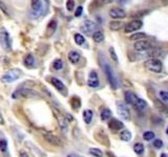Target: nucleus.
Returning <instances> with one entry per match:
<instances>
[{"label":"nucleus","mask_w":168,"mask_h":157,"mask_svg":"<svg viewBox=\"0 0 168 157\" xmlns=\"http://www.w3.org/2000/svg\"><path fill=\"white\" fill-rule=\"evenodd\" d=\"M13 99H38L40 98L37 91L30 88H18L12 94Z\"/></svg>","instance_id":"obj_1"},{"label":"nucleus","mask_w":168,"mask_h":157,"mask_svg":"<svg viewBox=\"0 0 168 157\" xmlns=\"http://www.w3.org/2000/svg\"><path fill=\"white\" fill-rule=\"evenodd\" d=\"M22 76V71L19 68H12V69L8 70L6 72H4L1 76V82L5 84H10L13 83V82L17 81L19 78H21Z\"/></svg>","instance_id":"obj_2"},{"label":"nucleus","mask_w":168,"mask_h":157,"mask_svg":"<svg viewBox=\"0 0 168 157\" xmlns=\"http://www.w3.org/2000/svg\"><path fill=\"white\" fill-rule=\"evenodd\" d=\"M144 67L146 68L147 70H149V71L154 72V74H159V72L162 71L163 65H162V62H161L160 60L152 58V59H149V60H147V61H145Z\"/></svg>","instance_id":"obj_3"},{"label":"nucleus","mask_w":168,"mask_h":157,"mask_svg":"<svg viewBox=\"0 0 168 157\" xmlns=\"http://www.w3.org/2000/svg\"><path fill=\"white\" fill-rule=\"evenodd\" d=\"M31 16L32 18H38L43 14V3L41 0H32V6H31Z\"/></svg>","instance_id":"obj_4"},{"label":"nucleus","mask_w":168,"mask_h":157,"mask_svg":"<svg viewBox=\"0 0 168 157\" xmlns=\"http://www.w3.org/2000/svg\"><path fill=\"white\" fill-rule=\"evenodd\" d=\"M104 71H105V74H106V77H107V80H108V82H109L110 86H111L114 89H117V88H118V86H119L118 80H117L116 76L114 74V71H112V69L109 67V65L105 64Z\"/></svg>","instance_id":"obj_5"},{"label":"nucleus","mask_w":168,"mask_h":157,"mask_svg":"<svg viewBox=\"0 0 168 157\" xmlns=\"http://www.w3.org/2000/svg\"><path fill=\"white\" fill-rule=\"evenodd\" d=\"M116 106H117V109H118L119 115H120L123 119H125V121H128V119L130 118V113H129V110H128L127 106L120 101L116 102Z\"/></svg>","instance_id":"obj_6"},{"label":"nucleus","mask_w":168,"mask_h":157,"mask_svg":"<svg viewBox=\"0 0 168 157\" xmlns=\"http://www.w3.org/2000/svg\"><path fill=\"white\" fill-rule=\"evenodd\" d=\"M142 25H143V22L141 21V20H139V19L132 20V21L128 22V23L126 24L124 27V30H125V33H134V32H137L138 30H140V28L142 27Z\"/></svg>","instance_id":"obj_7"},{"label":"nucleus","mask_w":168,"mask_h":157,"mask_svg":"<svg viewBox=\"0 0 168 157\" xmlns=\"http://www.w3.org/2000/svg\"><path fill=\"white\" fill-rule=\"evenodd\" d=\"M151 44L148 41H144V40H139L136 41L134 44V48L136 52H146V50L150 49Z\"/></svg>","instance_id":"obj_8"},{"label":"nucleus","mask_w":168,"mask_h":157,"mask_svg":"<svg viewBox=\"0 0 168 157\" xmlns=\"http://www.w3.org/2000/svg\"><path fill=\"white\" fill-rule=\"evenodd\" d=\"M0 37H1V44L3 46L4 49H11V38H10V35L8 33L6 32V30L2 28V30L0 32Z\"/></svg>","instance_id":"obj_9"},{"label":"nucleus","mask_w":168,"mask_h":157,"mask_svg":"<svg viewBox=\"0 0 168 157\" xmlns=\"http://www.w3.org/2000/svg\"><path fill=\"white\" fill-rule=\"evenodd\" d=\"M50 83H52V85L54 86L59 92H61L63 96H66L67 89H66L65 85L63 84L62 81H60V80L57 79V78H50Z\"/></svg>","instance_id":"obj_10"},{"label":"nucleus","mask_w":168,"mask_h":157,"mask_svg":"<svg viewBox=\"0 0 168 157\" xmlns=\"http://www.w3.org/2000/svg\"><path fill=\"white\" fill-rule=\"evenodd\" d=\"M109 16L114 19H124L126 17V13L124 10L122 8H112L109 10L108 12Z\"/></svg>","instance_id":"obj_11"},{"label":"nucleus","mask_w":168,"mask_h":157,"mask_svg":"<svg viewBox=\"0 0 168 157\" xmlns=\"http://www.w3.org/2000/svg\"><path fill=\"white\" fill-rule=\"evenodd\" d=\"M100 85V82H99V78L98 74L95 70H92L89 72V76H88V80H87V86L92 88H96Z\"/></svg>","instance_id":"obj_12"},{"label":"nucleus","mask_w":168,"mask_h":157,"mask_svg":"<svg viewBox=\"0 0 168 157\" xmlns=\"http://www.w3.org/2000/svg\"><path fill=\"white\" fill-rule=\"evenodd\" d=\"M152 102H153V104H154V107L159 110V112H161L163 115L168 116V107L165 105L164 103H163V101H160L159 99L154 98Z\"/></svg>","instance_id":"obj_13"},{"label":"nucleus","mask_w":168,"mask_h":157,"mask_svg":"<svg viewBox=\"0 0 168 157\" xmlns=\"http://www.w3.org/2000/svg\"><path fill=\"white\" fill-rule=\"evenodd\" d=\"M44 138L46 139L47 143H50V145H53V146H57V147L62 146V141H61V139L59 137H57L56 135H54V134H50V133L44 134Z\"/></svg>","instance_id":"obj_14"},{"label":"nucleus","mask_w":168,"mask_h":157,"mask_svg":"<svg viewBox=\"0 0 168 157\" xmlns=\"http://www.w3.org/2000/svg\"><path fill=\"white\" fill-rule=\"evenodd\" d=\"M80 28L85 34H90V33H92V30L95 28V23L92 21H90V20H85V21L82 22Z\"/></svg>","instance_id":"obj_15"},{"label":"nucleus","mask_w":168,"mask_h":157,"mask_svg":"<svg viewBox=\"0 0 168 157\" xmlns=\"http://www.w3.org/2000/svg\"><path fill=\"white\" fill-rule=\"evenodd\" d=\"M108 126H109L110 129L114 130V131H119V130L124 128V124H123L120 119H117V118H111V121H109Z\"/></svg>","instance_id":"obj_16"},{"label":"nucleus","mask_w":168,"mask_h":157,"mask_svg":"<svg viewBox=\"0 0 168 157\" xmlns=\"http://www.w3.org/2000/svg\"><path fill=\"white\" fill-rule=\"evenodd\" d=\"M57 25H58V23H57L56 20H50V23L47 24V27H46V30H45L46 37H52L55 34V32L57 30Z\"/></svg>","instance_id":"obj_17"},{"label":"nucleus","mask_w":168,"mask_h":157,"mask_svg":"<svg viewBox=\"0 0 168 157\" xmlns=\"http://www.w3.org/2000/svg\"><path fill=\"white\" fill-rule=\"evenodd\" d=\"M124 99H125V102L127 104L134 106L137 103V99H138V96H137L136 93H134V92L127 91V92H125V94H124Z\"/></svg>","instance_id":"obj_18"},{"label":"nucleus","mask_w":168,"mask_h":157,"mask_svg":"<svg viewBox=\"0 0 168 157\" xmlns=\"http://www.w3.org/2000/svg\"><path fill=\"white\" fill-rule=\"evenodd\" d=\"M23 64L27 68H33L35 65V57L32 54H27L23 59Z\"/></svg>","instance_id":"obj_19"},{"label":"nucleus","mask_w":168,"mask_h":157,"mask_svg":"<svg viewBox=\"0 0 168 157\" xmlns=\"http://www.w3.org/2000/svg\"><path fill=\"white\" fill-rule=\"evenodd\" d=\"M80 59H81V56H80V54H79L78 52H75V50H73V52H70L69 54H68V60H69L70 63L77 64L79 61H80Z\"/></svg>","instance_id":"obj_20"},{"label":"nucleus","mask_w":168,"mask_h":157,"mask_svg":"<svg viewBox=\"0 0 168 157\" xmlns=\"http://www.w3.org/2000/svg\"><path fill=\"white\" fill-rule=\"evenodd\" d=\"M70 106H72V108L74 110H78L79 108L81 107V101L80 99L78 98V96H73L72 99H70Z\"/></svg>","instance_id":"obj_21"},{"label":"nucleus","mask_w":168,"mask_h":157,"mask_svg":"<svg viewBox=\"0 0 168 157\" xmlns=\"http://www.w3.org/2000/svg\"><path fill=\"white\" fill-rule=\"evenodd\" d=\"M92 39H94V41L96 43H101L104 40V35H103V33L101 30H97L92 35Z\"/></svg>","instance_id":"obj_22"},{"label":"nucleus","mask_w":168,"mask_h":157,"mask_svg":"<svg viewBox=\"0 0 168 157\" xmlns=\"http://www.w3.org/2000/svg\"><path fill=\"white\" fill-rule=\"evenodd\" d=\"M146 106H147L146 101H144V99H139V98H138V99H137L136 105H134V107H136L138 110H140V111H142V110H144L145 108H146Z\"/></svg>","instance_id":"obj_23"},{"label":"nucleus","mask_w":168,"mask_h":157,"mask_svg":"<svg viewBox=\"0 0 168 157\" xmlns=\"http://www.w3.org/2000/svg\"><path fill=\"white\" fill-rule=\"evenodd\" d=\"M120 139L123 141H129L131 139V133L128 130H123L122 132H120Z\"/></svg>","instance_id":"obj_24"},{"label":"nucleus","mask_w":168,"mask_h":157,"mask_svg":"<svg viewBox=\"0 0 168 157\" xmlns=\"http://www.w3.org/2000/svg\"><path fill=\"white\" fill-rule=\"evenodd\" d=\"M8 143L6 138L1 137L0 138V151L3 154H5L6 152H8Z\"/></svg>","instance_id":"obj_25"},{"label":"nucleus","mask_w":168,"mask_h":157,"mask_svg":"<svg viewBox=\"0 0 168 157\" xmlns=\"http://www.w3.org/2000/svg\"><path fill=\"white\" fill-rule=\"evenodd\" d=\"M123 26V23L121 21H111L109 23V27L111 30H114V32H117V30H119L121 27Z\"/></svg>","instance_id":"obj_26"},{"label":"nucleus","mask_w":168,"mask_h":157,"mask_svg":"<svg viewBox=\"0 0 168 157\" xmlns=\"http://www.w3.org/2000/svg\"><path fill=\"white\" fill-rule=\"evenodd\" d=\"M83 119L86 124H89L92 119V110H84L83 111Z\"/></svg>","instance_id":"obj_27"},{"label":"nucleus","mask_w":168,"mask_h":157,"mask_svg":"<svg viewBox=\"0 0 168 157\" xmlns=\"http://www.w3.org/2000/svg\"><path fill=\"white\" fill-rule=\"evenodd\" d=\"M111 118V111L108 108H104L101 111V119L102 121H107L108 118Z\"/></svg>","instance_id":"obj_28"},{"label":"nucleus","mask_w":168,"mask_h":157,"mask_svg":"<svg viewBox=\"0 0 168 157\" xmlns=\"http://www.w3.org/2000/svg\"><path fill=\"white\" fill-rule=\"evenodd\" d=\"M146 38V34L145 33H136V34H132L129 37L130 40H134V41H139V40H142Z\"/></svg>","instance_id":"obj_29"},{"label":"nucleus","mask_w":168,"mask_h":157,"mask_svg":"<svg viewBox=\"0 0 168 157\" xmlns=\"http://www.w3.org/2000/svg\"><path fill=\"white\" fill-rule=\"evenodd\" d=\"M134 151L136 152L138 155H142V154L144 153V146H143V143H137L136 145L134 146Z\"/></svg>","instance_id":"obj_30"},{"label":"nucleus","mask_w":168,"mask_h":157,"mask_svg":"<svg viewBox=\"0 0 168 157\" xmlns=\"http://www.w3.org/2000/svg\"><path fill=\"white\" fill-rule=\"evenodd\" d=\"M89 154L95 157H103V152L100 149H98V148H90Z\"/></svg>","instance_id":"obj_31"},{"label":"nucleus","mask_w":168,"mask_h":157,"mask_svg":"<svg viewBox=\"0 0 168 157\" xmlns=\"http://www.w3.org/2000/svg\"><path fill=\"white\" fill-rule=\"evenodd\" d=\"M53 68L55 70H61L63 68V61L61 59H56L53 63Z\"/></svg>","instance_id":"obj_32"},{"label":"nucleus","mask_w":168,"mask_h":157,"mask_svg":"<svg viewBox=\"0 0 168 157\" xmlns=\"http://www.w3.org/2000/svg\"><path fill=\"white\" fill-rule=\"evenodd\" d=\"M74 39L77 45H83L84 42H85V39H84V37L81 34H75Z\"/></svg>","instance_id":"obj_33"},{"label":"nucleus","mask_w":168,"mask_h":157,"mask_svg":"<svg viewBox=\"0 0 168 157\" xmlns=\"http://www.w3.org/2000/svg\"><path fill=\"white\" fill-rule=\"evenodd\" d=\"M143 138H144L146 141L152 140V139L154 138V133H153V132H151V131L144 132V134H143Z\"/></svg>","instance_id":"obj_34"},{"label":"nucleus","mask_w":168,"mask_h":157,"mask_svg":"<svg viewBox=\"0 0 168 157\" xmlns=\"http://www.w3.org/2000/svg\"><path fill=\"white\" fill-rule=\"evenodd\" d=\"M109 55H110L111 59L114 60L115 62H118V56H117L116 50H115L114 47H110V48H109Z\"/></svg>","instance_id":"obj_35"},{"label":"nucleus","mask_w":168,"mask_h":157,"mask_svg":"<svg viewBox=\"0 0 168 157\" xmlns=\"http://www.w3.org/2000/svg\"><path fill=\"white\" fill-rule=\"evenodd\" d=\"M75 8V1L74 0H67L66 1V8H67V11H73Z\"/></svg>","instance_id":"obj_36"},{"label":"nucleus","mask_w":168,"mask_h":157,"mask_svg":"<svg viewBox=\"0 0 168 157\" xmlns=\"http://www.w3.org/2000/svg\"><path fill=\"white\" fill-rule=\"evenodd\" d=\"M0 10H1L2 12L4 13V15H6V16H10V13H8V8H6V5L2 1H0Z\"/></svg>","instance_id":"obj_37"},{"label":"nucleus","mask_w":168,"mask_h":157,"mask_svg":"<svg viewBox=\"0 0 168 157\" xmlns=\"http://www.w3.org/2000/svg\"><path fill=\"white\" fill-rule=\"evenodd\" d=\"M160 98L162 99L163 102H168V92L164 91V90H161L160 91Z\"/></svg>","instance_id":"obj_38"},{"label":"nucleus","mask_w":168,"mask_h":157,"mask_svg":"<svg viewBox=\"0 0 168 157\" xmlns=\"http://www.w3.org/2000/svg\"><path fill=\"white\" fill-rule=\"evenodd\" d=\"M152 143H153V147L157 148V149H160V148L163 147V141L161 139H154Z\"/></svg>","instance_id":"obj_39"},{"label":"nucleus","mask_w":168,"mask_h":157,"mask_svg":"<svg viewBox=\"0 0 168 157\" xmlns=\"http://www.w3.org/2000/svg\"><path fill=\"white\" fill-rule=\"evenodd\" d=\"M95 2H96L99 6H102V5H105V4L109 3V2H111V0H95Z\"/></svg>","instance_id":"obj_40"},{"label":"nucleus","mask_w":168,"mask_h":157,"mask_svg":"<svg viewBox=\"0 0 168 157\" xmlns=\"http://www.w3.org/2000/svg\"><path fill=\"white\" fill-rule=\"evenodd\" d=\"M82 13H83V8L82 6H78V8H77L76 12H75V16L80 17L81 15H82Z\"/></svg>","instance_id":"obj_41"},{"label":"nucleus","mask_w":168,"mask_h":157,"mask_svg":"<svg viewBox=\"0 0 168 157\" xmlns=\"http://www.w3.org/2000/svg\"><path fill=\"white\" fill-rule=\"evenodd\" d=\"M19 156H20V157H30V156H28V154L26 153L25 151H23V150H22V151H20V153H19Z\"/></svg>","instance_id":"obj_42"},{"label":"nucleus","mask_w":168,"mask_h":157,"mask_svg":"<svg viewBox=\"0 0 168 157\" xmlns=\"http://www.w3.org/2000/svg\"><path fill=\"white\" fill-rule=\"evenodd\" d=\"M0 125H4V118H3V116H2L1 112H0Z\"/></svg>","instance_id":"obj_43"},{"label":"nucleus","mask_w":168,"mask_h":157,"mask_svg":"<svg viewBox=\"0 0 168 157\" xmlns=\"http://www.w3.org/2000/svg\"><path fill=\"white\" fill-rule=\"evenodd\" d=\"M66 119H67V121H72L74 118H73V116L70 115V114H66Z\"/></svg>","instance_id":"obj_44"},{"label":"nucleus","mask_w":168,"mask_h":157,"mask_svg":"<svg viewBox=\"0 0 168 157\" xmlns=\"http://www.w3.org/2000/svg\"><path fill=\"white\" fill-rule=\"evenodd\" d=\"M160 157H167V155H166V154H165V153H162V154H161V156Z\"/></svg>","instance_id":"obj_45"},{"label":"nucleus","mask_w":168,"mask_h":157,"mask_svg":"<svg viewBox=\"0 0 168 157\" xmlns=\"http://www.w3.org/2000/svg\"><path fill=\"white\" fill-rule=\"evenodd\" d=\"M75 157H83V156H80V155H76Z\"/></svg>","instance_id":"obj_46"},{"label":"nucleus","mask_w":168,"mask_h":157,"mask_svg":"<svg viewBox=\"0 0 168 157\" xmlns=\"http://www.w3.org/2000/svg\"><path fill=\"white\" fill-rule=\"evenodd\" d=\"M166 134H168V127H167V129H166Z\"/></svg>","instance_id":"obj_47"},{"label":"nucleus","mask_w":168,"mask_h":157,"mask_svg":"<svg viewBox=\"0 0 168 157\" xmlns=\"http://www.w3.org/2000/svg\"><path fill=\"white\" fill-rule=\"evenodd\" d=\"M0 43H1V37H0Z\"/></svg>","instance_id":"obj_48"}]
</instances>
